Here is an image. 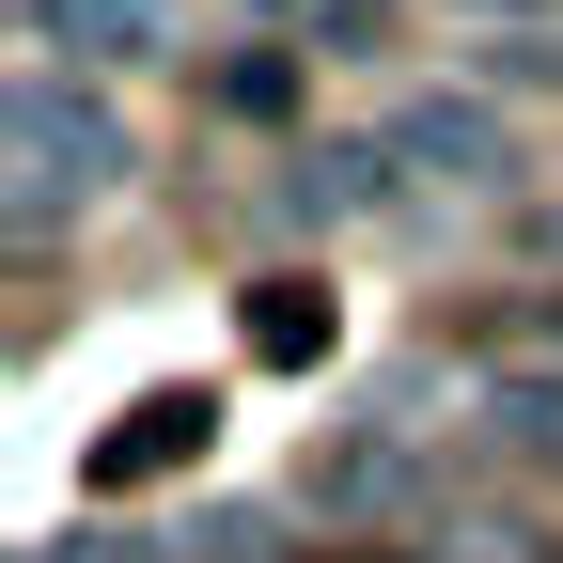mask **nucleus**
<instances>
[{
    "label": "nucleus",
    "mask_w": 563,
    "mask_h": 563,
    "mask_svg": "<svg viewBox=\"0 0 563 563\" xmlns=\"http://www.w3.org/2000/svg\"><path fill=\"white\" fill-rule=\"evenodd\" d=\"M110 173H125V110H95L79 79L32 63V79H16V235H47L63 203H95Z\"/></svg>",
    "instance_id": "f257e3e1"
},
{
    "label": "nucleus",
    "mask_w": 563,
    "mask_h": 563,
    "mask_svg": "<svg viewBox=\"0 0 563 563\" xmlns=\"http://www.w3.org/2000/svg\"><path fill=\"white\" fill-rule=\"evenodd\" d=\"M47 47H95V63H157L173 47V0H32Z\"/></svg>",
    "instance_id": "f03ea898"
},
{
    "label": "nucleus",
    "mask_w": 563,
    "mask_h": 563,
    "mask_svg": "<svg viewBox=\"0 0 563 563\" xmlns=\"http://www.w3.org/2000/svg\"><path fill=\"white\" fill-rule=\"evenodd\" d=\"M470 407H485V422H501V439H517L532 470H563V361H501V376H485V391H470Z\"/></svg>",
    "instance_id": "7ed1b4c3"
},
{
    "label": "nucleus",
    "mask_w": 563,
    "mask_h": 563,
    "mask_svg": "<svg viewBox=\"0 0 563 563\" xmlns=\"http://www.w3.org/2000/svg\"><path fill=\"white\" fill-rule=\"evenodd\" d=\"M391 157H454V173H485L501 141H485V110H407V125H391Z\"/></svg>",
    "instance_id": "20e7f679"
},
{
    "label": "nucleus",
    "mask_w": 563,
    "mask_h": 563,
    "mask_svg": "<svg viewBox=\"0 0 563 563\" xmlns=\"http://www.w3.org/2000/svg\"><path fill=\"white\" fill-rule=\"evenodd\" d=\"M485 79H517V95H563V16H517L501 47H485Z\"/></svg>",
    "instance_id": "39448f33"
},
{
    "label": "nucleus",
    "mask_w": 563,
    "mask_h": 563,
    "mask_svg": "<svg viewBox=\"0 0 563 563\" xmlns=\"http://www.w3.org/2000/svg\"><path fill=\"white\" fill-rule=\"evenodd\" d=\"M298 16H329V32H344V47H361V32H376V16H391V0H298Z\"/></svg>",
    "instance_id": "423d86ee"
}]
</instances>
